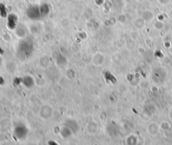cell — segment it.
Returning <instances> with one entry per match:
<instances>
[{
  "instance_id": "7a4b0ae2",
  "label": "cell",
  "mask_w": 172,
  "mask_h": 145,
  "mask_svg": "<svg viewBox=\"0 0 172 145\" xmlns=\"http://www.w3.org/2000/svg\"><path fill=\"white\" fill-rule=\"evenodd\" d=\"M53 109L50 105H44L39 111V117L43 119H48L53 116Z\"/></svg>"
},
{
  "instance_id": "277c9868",
  "label": "cell",
  "mask_w": 172,
  "mask_h": 145,
  "mask_svg": "<svg viewBox=\"0 0 172 145\" xmlns=\"http://www.w3.org/2000/svg\"><path fill=\"white\" fill-rule=\"evenodd\" d=\"M72 134H73V132L71 131V130H69L68 127L66 126L63 127V128L60 130V134H61V136L64 138H69V137H70L71 136Z\"/></svg>"
},
{
  "instance_id": "6da1fadb",
  "label": "cell",
  "mask_w": 172,
  "mask_h": 145,
  "mask_svg": "<svg viewBox=\"0 0 172 145\" xmlns=\"http://www.w3.org/2000/svg\"><path fill=\"white\" fill-rule=\"evenodd\" d=\"M28 134V130L27 127L24 125H18L15 127L14 130V135L17 139L24 140L26 138Z\"/></svg>"
},
{
  "instance_id": "3957f363",
  "label": "cell",
  "mask_w": 172,
  "mask_h": 145,
  "mask_svg": "<svg viewBox=\"0 0 172 145\" xmlns=\"http://www.w3.org/2000/svg\"><path fill=\"white\" fill-rule=\"evenodd\" d=\"M65 126L68 127L73 133H75L79 130V125L73 119H68L65 122Z\"/></svg>"
}]
</instances>
